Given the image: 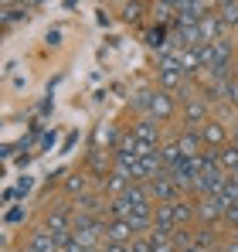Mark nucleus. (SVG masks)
I'll return each instance as SVG.
<instances>
[{"label": "nucleus", "instance_id": "nucleus-1", "mask_svg": "<svg viewBox=\"0 0 238 252\" xmlns=\"http://www.w3.org/2000/svg\"><path fill=\"white\" fill-rule=\"evenodd\" d=\"M150 201H153V198H150V188L133 184L126 194L113 198L109 215H113V218H122V221H129L136 232H147V228L153 225V205H150Z\"/></svg>", "mask_w": 238, "mask_h": 252}, {"label": "nucleus", "instance_id": "nucleus-2", "mask_svg": "<svg viewBox=\"0 0 238 252\" xmlns=\"http://www.w3.org/2000/svg\"><path fill=\"white\" fill-rule=\"evenodd\" d=\"M136 109H143V113H150V120H170V113H174V102H170V92H140L136 99Z\"/></svg>", "mask_w": 238, "mask_h": 252}, {"label": "nucleus", "instance_id": "nucleus-3", "mask_svg": "<svg viewBox=\"0 0 238 252\" xmlns=\"http://www.w3.org/2000/svg\"><path fill=\"white\" fill-rule=\"evenodd\" d=\"M150 198H157L160 205H170V201L180 198V188H177V181H174L170 170H160L157 177L150 181Z\"/></svg>", "mask_w": 238, "mask_h": 252}, {"label": "nucleus", "instance_id": "nucleus-4", "mask_svg": "<svg viewBox=\"0 0 238 252\" xmlns=\"http://www.w3.org/2000/svg\"><path fill=\"white\" fill-rule=\"evenodd\" d=\"M198 215H201L204 225H211V221H218V218L228 215V201H225L221 194H204L198 201Z\"/></svg>", "mask_w": 238, "mask_h": 252}, {"label": "nucleus", "instance_id": "nucleus-5", "mask_svg": "<svg viewBox=\"0 0 238 252\" xmlns=\"http://www.w3.org/2000/svg\"><path fill=\"white\" fill-rule=\"evenodd\" d=\"M106 242H113V246H133L136 242V228L129 221H122V218H113L106 225Z\"/></svg>", "mask_w": 238, "mask_h": 252}, {"label": "nucleus", "instance_id": "nucleus-6", "mask_svg": "<svg viewBox=\"0 0 238 252\" xmlns=\"http://www.w3.org/2000/svg\"><path fill=\"white\" fill-rule=\"evenodd\" d=\"M133 184H136V181H133V174H129V170H122V167H113L109 174H106V191H109L113 198L126 194Z\"/></svg>", "mask_w": 238, "mask_h": 252}, {"label": "nucleus", "instance_id": "nucleus-7", "mask_svg": "<svg viewBox=\"0 0 238 252\" xmlns=\"http://www.w3.org/2000/svg\"><path fill=\"white\" fill-rule=\"evenodd\" d=\"M133 140L143 147V150H157V123L153 120H140V123H133Z\"/></svg>", "mask_w": 238, "mask_h": 252}, {"label": "nucleus", "instance_id": "nucleus-8", "mask_svg": "<svg viewBox=\"0 0 238 252\" xmlns=\"http://www.w3.org/2000/svg\"><path fill=\"white\" fill-rule=\"evenodd\" d=\"M221 28H225V24H221V17H218V14H208V17H204V21L198 24L201 48H204V44H214V41H221V38H218V34H221Z\"/></svg>", "mask_w": 238, "mask_h": 252}, {"label": "nucleus", "instance_id": "nucleus-9", "mask_svg": "<svg viewBox=\"0 0 238 252\" xmlns=\"http://www.w3.org/2000/svg\"><path fill=\"white\" fill-rule=\"evenodd\" d=\"M177 147H180V154H184V160H198L201 154H204V140H201V133H180V140H177Z\"/></svg>", "mask_w": 238, "mask_h": 252}, {"label": "nucleus", "instance_id": "nucleus-10", "mask_svg": "<svg viewBox=\"0 0 238 252\" xmlns=\"http://www.w3.org/2000/svg\"><path fill=\"white\" fill-rule=\"evenodd\" d=\"M28 252H61V249H58V239H55L48 228H41V232H34V235H31Z\"/></svg>", "mask_w": 238, "mask_h": 252}, {"label": "nucleus", "instance_id": "nucleus-11", "mask_svg": "<svg viewBox=\"0 0 238 252\" xmlns=\"http://www.w3.org/2000/svg\"><path fill=\"white\" fill-rule=\"evenodd\" d=\"M201 140H204V147H214V150L228 147V143H225V129H221L218 123H211V120L201 126Z\"/></svg>", "mask_w": 238, "mask_h": 252}, {"label": "nucleus", "instance_id": "nucleus-12", "mask_svg": "<svg viewBox=\"0 0 238 252\" xmlns=\"http://www.w3.org/2000/svg\"><path fill=\"white\" fill-rule=\"evenodd\" d=\"M184 120L187 123H194V126H204L208 123V106L201 102V99H184Z\"/></svg>", "mask_w": 238, "mask_h": 252}, {"label": "nucleus", "instance_id": "nucleus-13", "mask_svg": "<svg viewBox=\"0 0 238 252\" xmlns=\"http://www.w3.org/2000/svg\"><path fill=\"white\" fill-rule=\"evenodd\" d=\"M174 205V221H177V228H184L191 218H194V211H198V205H191V201H184V198H177V201H170Z\"/></svg>", "mask_w": 238, "mask_h": 252}, {"label": "nucleus", "instance_id": "nucleus-14", "mask_svg": "<svg viewBox=\"0 0 238 252\" xmlns=\"http://www.w3.org/2000/svg\"><path fill=\"white\" fill-rule=\"evenodd\" d=\"M194 246H201L204 252H211L214 246H218V235H211V228L204 225V228H198V232H194Z\"/></svg>", "mask_w": 238, "mask_h": 252}, {"label": "nucleus", "instance_id": "nucleus-15", "mask_svg": "<svg viewBox=\"0 0 238 252\" xmlns=\"http://www.w3.org/2000/svg\"><path fill=\"white\" fill-rule=\"evenodd\" d=\"M65 188H68V194H79V198H85V188H89V177H85V174H72V177L65 181Z\"/></svg>", "mask_w": 238, "mask_h": 252}, {"label": "nucleus", "instance_id": "nucleus-16", "mask_svg": "<svg viewBox=\"0 0 238 252\" xmlns=\"http://www.w3.org/2000/svg\"><path fill=\"white\" fill-rule=\"evenodd\" d=\"M218 17H221V24H228V28H235L238 24V3H218Z\"/></svg>", "mask_w": 238, "mask_h": 252}, {"label": "nucleus", "instance_id": "nucleus-17", "mask_svg": "<svg viewBox=\"0 0 238 252\" xmlns=\"http://www.w3.org/2000/svg\"><path fill=\"white\" fill-rule=\"evenodd\" d=\"M174 10H177V3H157V7H153L157 21H170V17H174Z\"/></svg>", "mask_w": 238, "mask_h": 252}, {"label": "nucleus", "instance_id": "nucleus-18", "mask_svg": "<svg viewBox=\"0 0 238 252\" xmlns=\"http://www.w3.org/2000/svg\"><path fill=\"white\" fill-rule=\"evenodd\" d=\"M122 10H126V17H129V21H136V17L143 14V3H126Z\"/></svg>", "mask_w": 238, "mask_h": 252}, {"label": "nucleus", "instance_id": "nucleus-19", "mask_svg": "<svg viewBox=\"0 0 238 252\" xmlns=\"http://www.w3.org/2000/svg\"><path fill=\"white\" fill-rule=\"evenodd\" d=\"M102 252H129V246H113V242H106Z\"/></svg>", "mask_w": 238, "mask_h": 252}, {"label": "nucleus", "instance_id": "nucleus-20", "mask_svg": "<svg viewBox=\"0 0 238 252\" xmlns=\"http://www.w3.org/2000/svg\"><path fill=\"white\" fill-rule=\"evenodd\" d=\"M225 252H238V235L232 239V242H228V246H225Z\"/></svg>", "mask_w": 238, "mask_h": 252}, {"label": "nucleus", "instance_id": "nucleus-21", "mask_svg": "<svg viewBox=\"0 0 238 252\" xmlns=\"http://www.w3.org/2000/svg\"><path fill=\"white\" fill-rule=\"evenodd\" d=\"M184 252H204V249H201V246H187Z\"/></svg>", "mask_w": 238, "mask_h": 252}]
</instances>
